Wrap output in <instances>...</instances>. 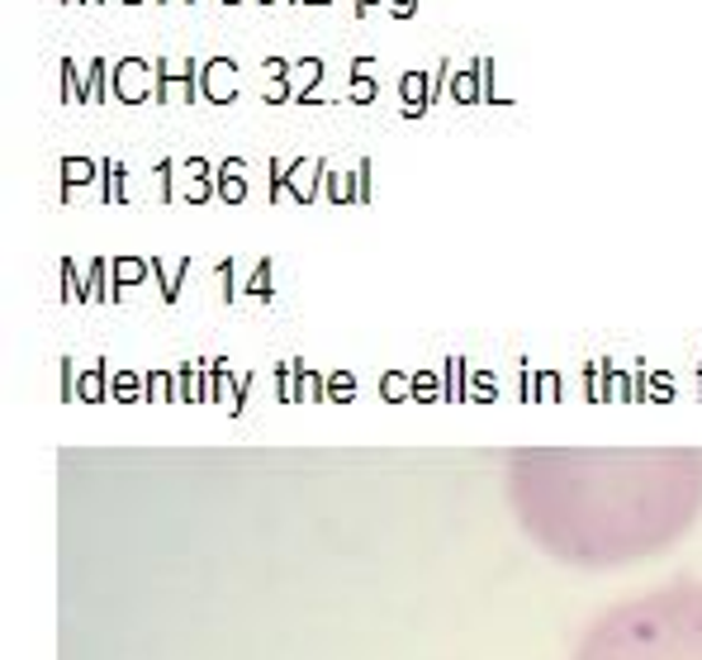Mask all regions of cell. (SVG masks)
Segmentation results:
<instances>
[{
  "label": "cell",
  "instance_id": "8",
  "mask_svg": "<svg viewBox=\"0 0 702 660\" xmlns=\"http://www.w3.org/2000/svg\"><path fill=\"white\" fill-rule=\"evenodd\" d=\"M475 76H480V62H475L470 72H456V100H475Z\"/></svg>",
  "mask_w": 702,
  "mask_h": 660
},
{
  "label": "cell",
  "instance_id": "10",
  "mask_svg": "<svg viewBox=\"0 0 702 660\" xmlns=\"http://www.w3.org/2000/svg\"><path fill=\"white\" fill-rule=\"evenodd\" d=\"M351 96H357V100H371V96H375V86H371V76H365V72H357V82H351Z\"/></svg>",
  "mask_w": 702,
  "mask_h": 660
},
{
  "label": "cell",
  "instance_id": "14",
  "mask_svg": "<svg viewBox=\"0 0 702 660\" xmlns=\"http://www.w3.org/2000/svg\"><path fill=\"white\" fill-rule=\"evenodd\" d=\"M62 6H86V0H62Z\"/></svg>",
  "mask_w": 702,
  "mask_h": 660
},
{
  "label": "cell",
  "instance_id": "13",
  "mask_svg": "<svg viewBox=\"0 0 702 660\" xmlns=\"http://www.w3.org/2000/svg\"><path fill=\"white\" fill-rule=\"evenodd\" d=\"M299 6H328V0H299Z\"/></svg>",
  "mask_w": 702,
  "mask_h": 660
},
{
  "label": "cell",
  "instance_id": "11",
  "mask_svg": "<svg viewBox=\"0 0 702 660\" xmlns=\"http://www.w3.org/2000/svg\"><path fill=\"white\" fill-rule=\"evenodd\" d=\"M62 86H67V96H76V62L72 57L62 62Z\"/></svg>",
  "mask_w": 702,
  "mask_h": 660
},
{
  "label": "cell",
  "instance_id": "17",
  "mask_svg": "<svg viewBox=\"0 0 702 660\" xmlns=\"http://www.w3.org/2000/svg\"><path fill=\"white\" fill-rule=\"evenodd\" d=\"M257 6H276V0H257Z\"/></svg>",
  "mask_w": 702,
  "mask_h": 660
},
{
  "label": "cell",
  "instance_id": "2",
  "mask_svg": "<svg viewBox=\"0 0 702 660\" xmlns=\"http://www.w3.org/2000/svg\"><path fill=\"white\" fill-rule=\"evenodd\" d=\"M570 660H702V579H674L613 604Z\"/></svg>",
  "mask_w": 702,
  "mask_h": 660
},
{
  "label": "cell",
  "instance_id": "5",
  "mask_svg": "<svg viewBox=\"0 0 702 660\" xmlns=\"http://www.w3.org/2000/svg\"><path fill=\"white\" fill-rule=\"evenodd\" d=\"M171 91H185V96H195V62H185L181 72H167V62H157V96H171Z\"/></svg>",
  "mask_w": 702,
  "mask_h": 660
},
{
  "label": "cell",
  "instance_id": "12",
  "mask_svg": "<svg viewBox=\"0 0 702 660\" xmlns=\"http://www.w3.org/2000/svg\"><path fill=\"white\" fill-rule=\"evenodd\" d=\"M375 6H390V0H357V14H371Z\"/></svg>",
  "mask_w": 702,
  "mask_h": 660
},
{
  "label": "cell",
  "instance_id": "1",
  "mask_svg": "<svg viewBox=\"0 0 702 660\" xmlns=\"http://www.w3.org/2000/svg\"><path fill=\"white\" fill-rule=\"evenodd\" d=\"M508 504L541 552L617 571L683 542L702 513L698 451H522Z\"/></svg>",
  "mask_w": 702,
  "mask_h": 660
},
{
  "label": "cell",
  "instance_id": "4",
  "mask_svg": "<svg viewBox=\"0 0 702 660\" xmlns=\"http://www.w3.org/2000/svg\"><path fill=\"white\" fill-rule=\"evenodd\" d=\"M233 72H237V62H228V57H210V62H204V72H200L204 96H210V100H228V96H237Z\"/></svg>",
  "mask_w": 702,
  "mask_h": 660
},
{
  "label": "cell",
  "instance_id": "3",
  "mask_svg": "<svg viewBox=\"0 0 702 660\" xmlns=\"http://www.w3.org/2000/svg\"><path fill=\"white\" fill-rule=\"evenodd\" d=\"M109 82H115V96L124 100H142L152 91V67L142 57H124L115 72H109Z\"/></svg>",
  "mask_w": 702,
  "mask_h": 660
},
{
  "label": "cell",
  "instance_id": "6",
  "mask_svg": "<svg viewBox=\"0 0 702 660\" xmlns=\"http://www.w3.org/2000/svg\"><path fill=\"white\" fill-rule=\"evenodd\" d=\"M404 100H408V115H423V105H427V76L423 72L404 76Z\"/></svg>",
  "mask_w": 702,
  "mask_h": 660
},
{
  "label": "cell",
  "instance_id": "9",
  "mask_svg": "<svg viewBox=\"0 0 702 660\" xmlns=\"http://www.w3.org/2000/svg\"><path fill=\"white\" fill-rule=\"evenodd\" d=\"M390 14L394 20H413V14H418V0H390Z\"/></svg>",
  "mask_w": 702,
  "mask_h": 660
},
{
  "label": "cell",
  "instance_id": "7",
  "mask_svg": "<svg viewBox=\"0 0 702 660\" xmlns=\"http://www.w3.org/2000/svg\"><path fill=\"white\" fill-rule=\"evenodd\" d=\"M109 72H115V67H109L105 57H95V62H91V86H86V96H100L105 82H109Z\"/></svg>",
  "mask_w": 702,
  "mask_h": 660
},
{
  "label": "cell",
  "instance_id": "15",
  "mask_svg": "<svg viewBox=\"0 0 702 660\" xmlns=\"http://www.w3.org/2000/svg\"><path fill=\"white\" fill-rule=\"evenodd\" d=\"M119 6H142V0H119Z\"/></svg>",
  "mask_w": 702,
  "mask_h": 660
},
{
  "label": "cell",
  "instance_id": "16",
  "mask_svg": "<svg viewBox=\"0 0 702 660\" xmlns=\"http://www.w3.org/2000/svg\"><path fill=\"white\" fill-rule=\"evenodd\" d=\"M223 6H243V0H223Z\"/></svg>",
  "mask_w": 702,
  "mask_h": 660
},
{
  "label": "cell",
  "instance_id": "18",
  "mask_svg": "<svg viewBox=\"0 0 702 660\" xmlns=\"http://www.w3.org/2000/svg\"><path fill=\"white\" fill-rule=\"evenodd\" d=\"M86 6H100V0H86Z\"/></svg>",
  "mask_w": 702,
  "mask_h": 660
}]
</instances>
